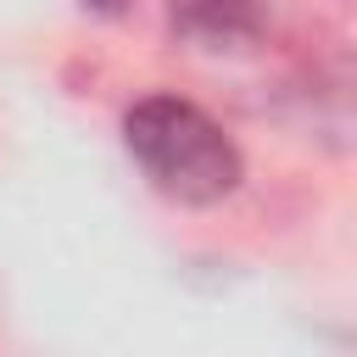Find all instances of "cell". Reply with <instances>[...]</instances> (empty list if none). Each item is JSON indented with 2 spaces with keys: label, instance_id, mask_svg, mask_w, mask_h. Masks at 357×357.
<instances>
[{
  "label": "cell",
  "instance_id": "obj_1",
  "mask_svg": "<svg viewBox=\"0 0 357 357\" xmlns=\"http://www.w3.org/2000/svg\"><path fill=\"white\" fill-rule=\"evenodd\" d=\"M123 139H128V156L139 162V173L178 206H218L245 178L240 145L223 134V123H212L201 106H190L178 95L134 100L123 117Z\"/></svg>",
  "mask_w": 357,
  "mask_h": 357
},
{
  "label": "cell",
  "instance_id": "obj_2",
  "mask_svg": "<svg viewBox=\"0 0 357 357\" xmlns=\"http://www.w3.org/2000/svg\"><path fill=\"white\" fill-rule=\"evenodd\" d=\"M167 17L178 33H190L206 50H234L262 28L257 0H167Z\"/></svg>",
  "mask_w": 357,
  "mask_h": 357
},
{
  "label": "cell",
  "instance_id": "obj_3",
  "mask_svg": "<svg viewBox=\"0 0 357 357\" xmlns=\"http://www.w3.org/2000/svg\"><path fill=\"white\" fill-rule=\"evenodd\" d=\"M95 6H117V0H95Z\"/></svg>",
  "mask_w": 357,
  "mask_h": 357
}]
</instances>
